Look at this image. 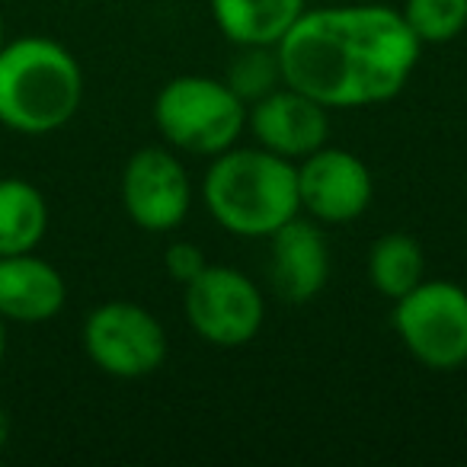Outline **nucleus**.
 Listing matches in <instances>:
<instances>
[{
	"instance_id": "7ed1b4c3",
	"label": "nucleus",
	"mask_w": 467,
	"mask_h": 467,
	"mask_svg": "<svg viewBox=\"0 0 467 467\" xmlns=\"http://www.w3.org/2000/svg\"><path fill=\"white\" fill-rule=\"evenodd\" d=\"M84 71L71 48L23 36L0 48V125L16 135H52L78 116Z\"/></svg>"
},
{
	"instance_id": "1a4fd4ad",
	"label": "nucleus",
	"mask_w": 467,
	"mask_h": 467,
	"mask_svg": "<svg viewBox=\"0 0 467 467\" xmlns=\"http://www.w3.org/2000/svg\"><path fill=\"white\" fill-rule=\"evenodd\" d=\"M298 170V205L317 224H352L368 212L375 199V180L368 163L346 148H317Z\"/></svg>"
},
{
	"instance_id": "a211bd4d",
	"label": "nucleus",
	"mask_w": 467,
	"mask_h": 467,
	"mask_svg": "<svg viewBox=\"0 0 467 467\" xmlns=\"http://www.w3.org/2000/svg\"><path fill=\"white\" fill-rule=\"evenodd\" d=\"M163 266H167L170 279L180 282V285H189L192 279H199L208 266V256L202 254L199 244L192 241H173L167 250H163Z\"/></svg>"
},
{
	"instance_id": "2eb2a0df",
	"label": "nucleus",
	"mask_w": 467,
	"mask_h": 467,
	"mask_svg": "<svg viewBox=\"0 0 467 467\" xmlns=\"http://www.w3.org/2000/svg\"><path fill=\"white\" fill-rule=\"evenodd\" d=\"M368 279L388 301L403 298L426 279V254L420 241L403 231L381 234L368 250Z\"/></svg>"
},
{
	"instance_id": "9b49d317",
	"label": "nucleus",
	"mask_w": 467,
	"mask_h": 467,
	"mask_svg": "<svg viewBox=\"0 0 467 467\" xmlns=\"http://www.w3.org/2000/svg\"><path fill=\"white\" fill-rule=\"evenodd\" d=\"M330 282V244L317 221L292 218L269 237V285L285 305H307Z\"/></svg>"
},
{
	"instance_id": "f257e3e1",
	"label": "nucleus",
	"mask_w": 467,
	"mask_h": 467,
	"mask_svg": "<svg viewBox=\"0 0 467 467\" xmlns=\"http://www.w3.org/2000/svg\"><path fill=\"white\" fill-rule=\"evenodd\" d=\"M288 87L327 109H362L394 99L420 65L422 42L400 10L378 0L305 10L275 46Z\"/></svg>"
},
{
	"instance_id": "20e7f679",
	"label": "nucleus",
	"mask_w": 467,
	"mask_h": 467,
	"mask_svg": "<svg viewBox=\"0 0 467 467\" xmlns=\"http://www.w3.org/2000/svg\"><path fill=\"white\" fill-rule=\"evenodd\" d=\"M154 125L167 148L208 157L234 148L247 131V103L208 74H180L154 97Z\"/></svg>"
},
{
	"instance_id": "39448f33",
	"label": "nucleus",
	"mask_w": 467,
	"mask_h": 467,
	"mask_svg": "<svg viewBox=\"0 0 467 467\" xmlns=\"http://www.w3.org/2000/svg\"><path fill=\"white\" fill-rule=\"evenodd\" d=\"M394 330L413 362L429 371L467 365V288L448 279H422L394 301Z\"/></svg>"
},
{
	"instance_id": "ddd939ff",
	"label": "nucleus",
	"mask_w": 467,
	"mask_h": 467,
	"mask_svg": "<svg viewBox=\"0 0 467 467\" xmlns=\"http://www.w3.org/2000/svg\"><path fill=\"white\" fill-rule=\"evenodd\" d=\"M212 20L231 46H279L307 0H208Z\"/></svg>"
},
{
	"instance_id": "aec40b11",
	"label": "nucleus",
	"mask_w": 467,
	"mask_h": 467,
	"mask_svg": "<svg viewBox=\"0 0 467 467\" xmlns=\"http://www.w3.org/2000/svg\"><path fill=\"white\" fill-rule=\"evenodd\" d=\"M4 356H7V320L0 317V365H4Z\"/></svg>"
},
{
	"instance_id": "f8f14e48",
	"label": "nucleus",
	"mask_w": 467,
	"mask_h": 467,
	"mask_svg": "<svg viewBox=\"0 0 467 467\" xmlns=\"http://www.w3.org/2000/svg\"><path fill=\"white\" fill-rule=\"evenodd\" d=\"M67 305V282L33 254L0 256V317L7 324H48Z\"/></svg>"
},
{
	"instance_id": "f3484780",
	"label": "nucleus",
	"mask_w": 467,
	"mask_h": 467,
	"mask_svg": "<svg viewBox=\"0 0 467 467\" xmlns=\"http://www.w3.org/2000/svg\"><path fill=\"white\" fill-rule=\"evenodd\" d=\"M400 16L422 46H445L467 29V0H407Z\"/></svg>"
},
{
	"instance_id": "412c9836",
	"label": "nucleus",
	"mask_w": 467,
	"mask_h": 467,
	"mask_svg": "<svg viewBox=\"0 0 467 467\" xmlns=\"http://www.w3.org/2000/svg\"><path fill=\"white\" fill-rule=\"evenodd\" d=\"M4 42H7V29H4V16H0V48H4Z\"/></svg>"
},
{
	"instance_id": "423d86ee",
	"label": "nucleus",
	"mask_w": 467,
	"mask_h": 467,
	"mask_svg": "<svg viewBox=\"0 0 467 467\" xmlns=\"http://www.w3.org/2000/svg\"><path fill=\"white\" fill-rule=\"evenodd\" d=\"M182 314L202 343L214 349H241L260 337L266 298L247 273L208 263L199 279L182 285Z\"/></svg>"
},
{
	"instance_id": "9d476101",
	"label": "nucleus",
	"mask_w": 467,
	"mask_h": 467,
	"mask_svg": "<svg viewBox=\"0 0 467 467\" xmlns=\"http://www.w3.org/2000/svg\"><path fill=\"white\" fill-rule=\"evenodd\" d=\"M247 129L269 154L298 163L330 141V109L314 97L282 84L247 106Z\"/></svg>"
},
{
	"instance_id": "6e6552de",
	"label": "nucleus",
	"mask_w": 467,
	"mask_h": 467,
	"mask_svg": "<svg viewBox=\"0 0 467 467\" xmlns=\"http://www.w3.org/2000/svg\"><path fill=\"white\" fill-rule=\"evenodd\" d=\"M192 176L173 148H141L122 167V208L135 227L170 234L189 218Z\"/></svg>"
},
{
	"instance_id": "0eeeda50",
	"label": "nucleus",
	"mask_w": 467,
	"mask_h": 467,
	"mask_svg": "<svg viewBox=\"0 0 467 467\" xmlns=\"http://www.w3.org/2000/svg\"><path fill=\"white\" fill-rule=\"evenodd\" d=\"M84 352L103 375L119 381H138L167 362V330L135 301H103L84 320Z\"/></svg>"
},
{
	"instance_id": "f03ea898",
	"label": "nucleus",
	"mask_w": 467,
	"mask_h": 467,
	"mask_svg": "<svg viewBox=\"0 0 467 467\" xmlns=\"http://www.w3.org/2000/svg\"><path fill=\"white\" fill-rule=\"evenodd\" d=\"M202 202L221 231L247 241H269L282 224L301 214L298 170L260 144H234L208 163Z\"/></svg>"
},
{
	"instance_id": "6ab92c4d",
	"label": "nucleus",
	"mask_w": 467,
	"mask_h": 467,
	"mask_svg": "<svg viewBox=\"0 0 467 467\" xmlns=\"http://www.w3.org/2000/svg\"><path fill=\"white\" fill-rule=\"evenodd\" d=\"M10 432H14V422H10V413H7V410L0 407V451H4V448H7Z\"/></svg>"
},
{
	"instance_id": "dca6fc26",
	"label": "nucleus",
	"mask_w": 467,
	"mask_h": 467,
	"mask_svg": "<svg viewBox=\"0 0 467 467\" xmlns=\"http://www.w3.org/2000/svg\"><path fill=\"white\" fill-rule=\"evenodd\" d=\"M224 80L247 106L279 90L285 84V78H282L275 46H237V55L227 65Z\"/></svg>"
},
{
	"instance_id": "4468645a",
	"label": "nucleus",
	"mask_w": 467,
	"mask_h": 467,
	"mask_svg": "<svg viewBox=\"0 0 467 467\" xmlns=\"http://www.w3.org/2000/svg\"><path fill=\"white\" fill-rule=\"evenodd\" d=\"M48 234V202L23 176H0V256L33 254Z\"/></svg>"
}]
</instances>
